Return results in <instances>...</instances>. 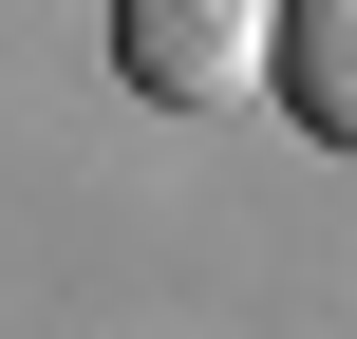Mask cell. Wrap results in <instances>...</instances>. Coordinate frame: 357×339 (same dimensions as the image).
<instances>
[{
  "instance_id": "cell-1",
  "label": "cell",
  "mask_w": 357,
  "mask_h": 339,
  "mask_svg": "<svg viewBox=\"0 0 357 339\" xmlns=\"http://www.w3.org/2000/svg\"><path fill=\"white\" fill-rule=\"evenodd\" d=\"M113 57H132L169 113H226V94L282 57V0H113Z\"/></svg>"
},
{
  "instance_id": "cell-2",
  "label": "cell",
  "mask_w": 357,
  "mask_h": 339,
  "mask_svg": "<svg viewBox=\"0 0 357 339\" xmlns=\"http://www.w3.org/2000/svg\"><path fill=\"white\" fill-rule=\"evenodd\" d=\"M282 57H301V113L339 132V113H357V75H339V57H357V19H339V0H282Z\"/></svg>"
}]
</instances>
